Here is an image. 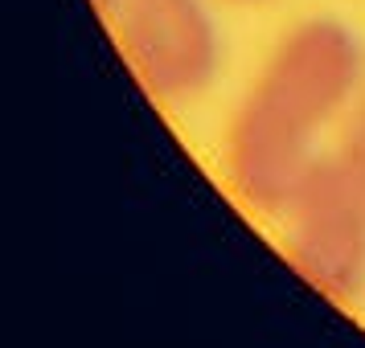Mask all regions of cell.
I'll return each mask as SVG.
<instances>
[{
    "instance_id": "cell-6",
    "label": "cell",
    "mask_w": 365,
    "mask_h": 348,
    "mask_svg": "<svg viewBox=\"0 0 365 348\" xmlns=\"http://www.w3.org/2000/svg\"><path fill=\"white\" fill-rule=\"evenodd\" d=\"M95 4H99V9H103V13H111V9H115V4H119V0H95Z\"/></svg>"
},
{
    "instance_id": "cell-4",
    "label": "cell",
    "mask_w": 365,
    "mask_h": 348,
    "mask_svg": "<svg viewBox=\"0 0 365 348\" xmlns=\"http://www.w3.org/2000/svg\"><path fill=\"white\" fill-rule=\"evenodd\" d=\"M332 160L345 168V176L353 181V189L365 201V102H357L345 119V135H341V148L332 152Z\"/></svg>"
},
{
    "instance_id": "cell-5",
    "label": "cell",
    "mask_w": 365,
    "mask_h": 348,
    "mask_svg": "<svg viewBox=\"0 0 365 348\" xmlns=\"http://www.w3.org/2000/svg\"><path fill=\"white\" fill-rule=\"evenodd\" d=\"M214 4H230V9H267L275 0H214Z\"/></svg>"
},
{
    "instance_id": "cell-7",
    "label": "cell",
    "mask_w": 365,
    "mask_h": 348,
    "mask_svg": "<svg viewBox=\"0 0 365 348\" xmlns=\"http://www.w3.org/2000/svg\"><path fill=\"white\" fill-rule=\"evenodd\" d=\"M357 102H365V83H361V99H357Z\"/></svg>"
},
{
    "instance_id": "cell-1",
    "label": "cell",
    "mask_w": 365,
    "mask_h": 348,
    "mask_svg": "<svg viewBox=\"0 0 365 348\" xmlns=\"http://www.w3.org/2000/svg\"><path fill=\"white\" fill-rule=\"evenodd\" d=\"M365 83V41L341 17H304L275 41L226 127V176L255 213L283 217L316 164L320 135L349 119Z\"/></svg>"
},
{
    "instance_id": "cell-2",
    "label": "cell",
    "mask_w": 365,
    "mask_h": 348,
    "mask_svg": "<svg viewBox=\"0 0 365 348\" xmlns=\"http://www.w3.org/2000/svg\"><path fill=\"white\" fill-rule=\"evenodd\" d=\"M111 25L123 62L156 102L181 107L214 86L226 58L214 0H119Z\"/></svg>"
},
{
    "instance_id": "cell-3",
    "label": "cell",
    "mask_w": 365,
    "mask_h": 348,
    "mask_svg": "<svg viewBox=\"0 0 365 348\" xmlns=\"http://www.w3.org/2000/svg\"><path fill=\"white\" fill-rule=\"evenodd\" d=\"M287 258L320 295L353 303L365 295V201L345 168L324 156L283 213Z\"/></svg>"
}]
</instances>
